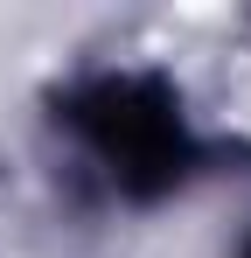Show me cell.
Instances as JSON below:
<instances>
[{
  "label": "cell",
  "instance_id": "obj_1",
  "mask_svg": "<svg viewBox=\"0 0 251 258\" xmlns=\"http://www.w3.org/2000/svg\"><path fill=\"white\" fill-rule=\"evenodd\" d=\"M84 126L98 133V147L119 161L126 181H167L174 161H181L174 112H167L154 91H140V84H105L84 105Z\"/></svg>",
  "mask_w": 251,
  "mask_h": 258
}]
</instances>
